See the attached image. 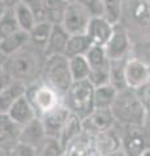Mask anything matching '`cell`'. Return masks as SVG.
<instances>
[{"label": "cell", "instance_id": "obj_1", "mask_svg": "<svg viewBox=\"0 0 150 156\" xmlns=\"http://www.w3.org/2000/svg\"><path fill=\"white\" fill-rule=\"evenodd\" d=\"M45 64V51L37 48L29 42L14 55L7 57L3 68L12 77L13 82H18L27 87L37 83L38 78H42Z\"/></svg>", "mask_w": 150, "mask_h": 156}, {"label": "cell", "instance_id": "obj_2", "mask_svg": "<svg viewBox=\"0 0 150 156\" xmlns=\"http://www.w3.org/2000/svg\"><path fill=\"white\" fill-rule=\"evenodd\" d=\"M111 111L115 116L116 124H120L123 126L145 125L148 109L140 100L136 91L132 89L119 91L115 103L111 107Z\"/></svg>", "mask_w": 150, "mask_h": 156}, {"label": "cell", "instance_id": "obj_3", "mask_svg": "<svg viewBox=\"0 0 150 156\" xmlns=\"http://www.w3.org/2000/svg\"><path fill=\"white\" fill-rule=\"evenodd\" d=\"M42 82L64 98L73 83V78L69 69V58L64 55L46 57L45 69L42 73Z\"/></svg>", "mask_w": 150, "mask_h": 156}, {"label": "cell", "instance_id": "obj_4", "mask_svg": "<svg viewBox=\"0 0 150 156\" xmlns=\"http://www.w3.org/2000/svg\"><path fill=\"white\" fill-rule=\"evenodd\" d=\"M94 90L95 86L89 80L75 81L68 92L63 98L64 105L72 113L77 115L84 120L95 109Z\"/></svg>", "mask_w": 150, "mask_h": 156}, {"label": "cell", "instance_id": "obj_5", "mask_svg": "<svg viewBox=\"0 0 150 156\" xmlns=\"http://www.w3.org/2000/svg\"><path fill=\"white\" fill-rule=\"evenodd\" d=\"M25 96L30 101V104L35 111L37 117H39V119L48 112L64 104L63 96L43 82L42 83L37 82V83L27 86L25 90Z\"/></svg>", "mask_w": 150, "mask_h": 156}, {"label": "cell", "instance_id": "obj_6", "mask_svg": "<svg viewBox=\"0 0 150 156\" xmlns=\"http://www.w3.org/2000/svg\"><path fill=\"white\" fill-rule=\"evenodd\" d=\"M85 56L90 66L89 81L95 87L110 83V60L104 47L93 46Z\"/></svg>", "mask_w": 150, "mask_h": 156}, {"label": "cell", "instance_id": "obj_7", "mask_svg": "<svg viewBox=\"0 0 150 156\" xmlns=\"http://www.w3.org/2000/svg\"><path fill=\"white\" fill-rule=\"evenodd\" d=\"M120 136L125 156H142L145 151L150 148L149 134L141 125L124 126Z\"/></svg>", "mask_w": 150, "mask_h": 156}, {"label": "cell", "instance_id": "obj_8", "mask_svg": "<svg viewBox=\"0 0 150 156\" xmlns=\"http://www.w3.org/2000/svg\"><path fill=\"white\" fill-rule=\"evenodd\" d=\"M93 14H91L85 7L77 2L68 3L64 12V20H63V27L68 31L69 35H77V34H86L89 22Z\"/></svg>", "mask_w": 150, "mask_h": 156}, {"label": "cell", "instance_id": "obj_9", "mask_svg": "<svg viewBox=\"0 0 150 156\" xmlns=\"http://www.w3.org/2000/svg\"><path fill=\"white\" fill-rule=\"evenodd\" d=\"M116 125L115 116L111 108L108 109H94L91 113L82 120L84 131L90 135H98L112 129Z\"/></svg>", "mask_w": 150, "mask_h": 156}, {"label": "cell", "instance_id": "obj_10", "mask_svg": "<svg viewBox=\"0 0 150 156\" xmlns=\"http://www.w3.org/2000/svg\"><path fill=\"white\" fill-rule=\"evenodd\" d=\"M114 26L103 16H93L89 22L86 35L93 46L106 47L114 31Z\"/></svg>", "mask_w": 150, "mask_h": 156}, {"label": "cell", "instance_id": "obj_11", "mask_svg": "<svg viewBox=\"0 0 150 156\" xmlns=\"http://www.w3.org/2000/svg\"><path fill=\"white\" fill-rule=\"evenodd\" d=\"M128 48H129V41H128L127 33H125L124 27L122 25L116 23L114 26L112 35H111L108 43L104 47L108 60L110 61L123 60L125 57V53H127Z\"/></svg>", "mask_w": 150, "mask_h": 156}, {"label": "cell", "instance_id": "obj_12", "mask_svg": "<svg viewBox=\"0 0 150 156\" xmlns=\"http://www.w3.org/2000/svg\"><path fill=\"white\" fill-rule=\"evenodd\" d=\"M124 78L128 89L137 90L138 87L144 86L150 81L148 65L144 64L142 61H140L138 58H132V60L125 61Z\"/></svg>", "mask_w": 150, "mask_h": 156}, {"label": "cell", "instance_id": "obj_13", "mask_svg": "<svg viewBox=\"0 0 150 156\" xmlns=\"http://www.w3.org/2000/svg\"><path fill=\"white\" fill-rule=\"evenodd\" d=\"M69 113H71V111L63 104L60 107H57L56 109L48 112L45 116H42L41 121H42L43 128H45L46 135L50 136V138L59 139L63 126H64L65 120Z\"/></svg>", "mask_w": 150, "mask_h": 156}, {"label": "cell", "instance_id": "obj_14", "mask_svg": "<svg viewBox=\"0 0 150 156\" xmlns=\"http://www.w3.org/2000/svg\"><path fill=\"white\" fill-rule=\"evenodd\" d=\"M63 156H101L95 146V136L84 131L64 148Z\"/></svg>", "mask_w": 150, "mask_h": 156}, {"label": "cell", "instance_id": "obj_15", "mask_svg": "<svg viewBox=\"0 0 150 156\" xmlns=\"http://www.w3.org/2000/svg\"><path fill=\"white\" fill-rule=\"evenodd\" d=\"M7 115L11 117L12 121H14L17 125H20L21 128L27 125L30 121H33L37 117L35 111H34V108H33V105L30 104V101L27 100L25 94H24L22 96H20L12 104L11 109L8 111Z\"/></svg>", "mask_w": 150, "mask_h": 156}, {"label": "cell", "instance_id": "obj_16", "mask_svg": "<svg viewBox=\"0 0 150 156\" xmlns=\"http://www.w3.org/2000/svg\"><path fill=\"white\" fill-rule=\"evenodd\" d=\"M95 146L101 156H108L122 151V136L116 131V125L112 129L95 135Z\"/></svg>", "mask_w": 150, "mask_h": 156}, {"label": "cell", "instance_id": "obj_17", "mask_svg": "<svg viewBox=\"0 0 150 156\" xmlns=\"http://www.w3.org/2000/svg\"><path fill=\"white\" fill-rule=\"evenodd\" d=\"M45 128L42 125V121L39 117H35L33 121H30L27 125L22 126L20 135H18L17 142L31 146V147H37L38 144H41L43 142V139L46 138Z\"/></svg>", "mask_w": 150, "mask_h": 156}, {"label": "cell", "instance_id": "obj_18", "mask_svg": "<svg viewBox=\"0 0 150 156\" xmlns=\"http://www.w3.org/2000/svg\"><path fill=\"white\" fill-rule=\"evenodd\" d=\"M21 126L17 125L7 113L0 115V150L8 151L17 142Z\"/></svg>", "mask_w": 150, "mask_h": 156}, {"label": "cell", "instance_id": "obj_19", "mask_svg": "<svg viewBox=\"0 0 150 156\" xmlns=\"http://www.w3.org/2000/svg\"><path fill=\"white\" fill-rule=\"evenodd\" d=\"M69 37L71 35L63 27V25H54L48 43L45 48V56L50 57L55 55H64Z\"/></svg>", "mask_w": 150, "mask_h": 156}, {"label": "cell", "instance_id": "obj_20", "mask_svg": "<svg viewBox=\"0 0 150 156\" xmlns=\"http://www.w3.org/2000/svg\"><path fill=\"white\" fill-rule=\"evenodd\" d=\"M82 133H84L82 119L71 112V113L68 115V117H67L65 124H64V126H63V130H61L60 136H59L57 140L60 142L63 150H64L72 140H75L77 136H80Z\"/></svg>", "mask_w": 150, "mask_h": 156}, {"label": "cell", "instance_id": "obj_21", "mask_svg": "<svg viewBox=\"0 0 150 156\" xmlns=\"http://www.w3.org/2000/svg\"><path fill=\"white\" fill-rule=\"evenodd\" d=\"M29 42H30L29 33L20 30L7 38L0 39V51L5 57H9L14 55L17 51H20L21 48H24Z\"/></svg>", "mask_w": 150, "mask_h": 156}, {"label": "cell", "instance_id": "obj_22", "mask_svg": "<svg viewBox=\"0 0 150 156\" xmlns=\"http://www.w3.org/2000/svg\"><path fill=\"white\" fill-rule=\"evenodd\" d=\"M119 91L111 83L95 87L94 90V107L95 109H108L115 103Z\"/></svg>", "mask_w": 150, "mask_h": 156}, {"label": "cell", "instance_id": "obj_23", "mask_svg": "<svg viewBox=\"0 0 150 156\" xmlns=\"http://www.w3.org/2000/svg\"><path fill=\"white\" fill-rule=\"evenodd\" d=\"M93 47L90 39L86 34H77V35H71L68 39V44L64 56L68 58L75 56H85L89 52V50Z\"/></svg>", "mask_w": 150, "mask_h": 156}, {"label": "cell", "instance_id": "obj_24", "mask_svg": "<svg viewBox=\"0 0 150 156\" xmlns=\"http://www.w3.org/2000/svg\"><path fill=\"white\" fill-rule=\"evenodd\" d=\"M25 90H26V86L18 83V82H13L9 87H7L4 91L0 92V115L8 113L12 104L20 96L25 94Z\"/></svg>", "mask_w": 150, "mask_h": 156}, {"label": "cell", "instance_id": "obj_25", "mask_svg": "<svg viewBox=\"0 0 150 156\" xmlns=\"http://www.w3.org/2000/svg\"><path fill=\"white\" fill-rule=\"evenodd\" d=\"M67 5H68L67 0H43L47 21L52 25H61Z\"/></svg>", "mask_w": 150, "mask_h": 156}, {"label": "cell", "instance_id": "obj_26", "mask_svg": "<svg viewBox=\"0 0 150 156\" xmlns=\"http://www.w3.org/2000/svg\"><path fill=\"white\" fill-rule=\"evenodd\" d=\"M52 27H54V25L48 21L38 22L33 27V30L29 33L30 43L33 46H35L37 48H41V50L45 51V48L48 43V39H50V35H51Z\"/></svg>", "mask_w": 150, "mask_h": 156}, {"label": "cell", "instance_id": "obj_27", "mask_svg": "<svg viewBox=\"0 0 150 156\" xmlns=\"http://www.w3.org/2000/svg\"><path fill=\"white\" fill-rule=\"evenodd\" d=\"M13 11H14V16H16V20L18 22L20 29L26 33H30L33 30V27L37 25L34 13L31 12V9L22 2L18 4V5L14 7Z\"/></svg>", "mask_w": 150, "mask_h": 156}, {"label": "cell", "instance_id": "obj_28", "mask_svg": "<svg viewBox=\"0 0 150 156\" xmlns=\"http://www.w3.org/2000/svg\"><path fill=\"white\" fill-rule=\"evenodd\" d=\"M69 69L72 78L75 81H84L89 80L90 76V66L86 56H75L69 58Z\"/></svg>", "mask_w": 150, "mask_h": 156}, {"label": "cell", "instance_id": "obj_29", "mask_svg": "<svg viewBox=\"0 0 150 156\" xmlns=\"http://www.w3.org/2000/svg\"><path fill=\"white\" fill-rule=\"evenodd\" d=\"M21 29L18 26V22L14 16L13 8H8L7 12L0 20V39H4L12 34L20 31Z\"/></svg>", "mask_w": 150, "mask_h": 156}, {"label": "cell", "instance_id": "obj_30", "mask_svg": "<svg viewBox=\"0 0 150 156\" xmlns=\"http://www.w3.org/2000/svg\"><path fill=\"white\" fill-rule=\"evenodd\" d=\"M63 150L60 142L55 138L46 136L41 144L35 147V156H63Z\"/></svg>", "mask_w": 150, "mask_h": 156}, {"label": "cell", "instance_id": "obj_31", "mask_svg": "<svg viewBox=\"0 0 150 156\" xmlns=\"http://www.w3.org/2000/svg\"><path fill=\"white\" fill-rule=\"evenodd\" d=\"M122 14V0H102V16L112 25L119 23Z\"/></svg>", "mask_w": 150, "mask_h": 156}, {"label": "cell", "instance_id": "obj_32", "mask_svg": "<svg viewBox=\"0 0 150 156\" xmlns=\"http://www.w3.org/2000/svg\"><path fill=\"white\" fill-rule=\"evenodd\" d=\"M24 3H25L26 5L31 9L33 13H34L37 23L47 21L46 11H45V7H43V0H24Z\"/></svg>", "mask_w": 150, "mask_h": 156}, {"label": "cell", "instance_id": "obj_33", "mask_svg": "<svg viewBox=\"0 0 150 156\" xmlns=\"http://www.w3.org/2000/svg\"><path fill=\"white\" fill-rule=\"evenodd\" d=\"M8 156H35V148L31 146L16 142L7 151Z\"/></svg>", "mask_w": 150, "mask_h": 156}, {"label": "cell", "instance_id": "obj_34", "mask_svg": "<svg viewBox=\"0 0 150 156\" xmlns=\"http://www.w3.org/2000/svg\"><path fill=\"white\" fill-rule=\"evenodd\" d=\"M85 7L93 16H102V0H75Z\"/></svg>", "mask_w": 150, "mask_h": 156}, {"label": "cell", "instance_id": "obj_35", "mask_svg": "<svg viewBox=\"0 0 150 156\" xmlns=\"http://www.w3.org/2000/svg\"><path fill=\"white\" fill-rule=\"evenodd\" d=\"M12 83H13L12 77L8 74L7 70L4 69V68H0V92L4 91L7 87H9Z\"/></svg>", "mask_w": 150, "mask_h": 156}, {"label": "cell", "instance_id": "obj_36", "mask_svg": "<svg viewBox=\"0 0 150 156\" xmlns=\"http://www.w3.org/2000/svg\"><path fill=\"white\" fill-rule=\"evenodd\" d=\"M138 50H140V53H141L140 56L148 58V60L150 61V41L142 43V44H140ZM149 65H150V64H149Z\"/></svg>", "mask_w": 150, "mask_h": 156}, {"label": "cell", "instance_id": "obj_37", "mask_svg": "<svg viewBox=\"0 0 150 156\" xmlns=\"http://www.w3.org/2000/svg\"><path fill=\"white\" fill-rule=\"evenodd\" d=\"M2 2L5 4L7 8H14L16 5H18L20 3H22L24 0H2Z\"/></svg>", "mask_w": 150, "mask_h": 156}, {"label": "cell", "instance_id": "obj_38", "mask_svg": "<svg viewBox=\"0 0 150 156\" xmlns=\"http://www.w3.org/2000/svg\"><path fill=\"white\" fill-rule=\"evenodd\" d=\"M7 9H8V8L5 7V4H4L2 0H0V20H2V17L4 16V13L7 12Z\"/></svg>", "mask_w": 150, "mask_h": 156}, {"label": "cell", "instance_id": "obj_39", "mask_svg": "<svg viewBox=\"0 0 150 156\" xmlns=\"http://www.w3.org/2000/svg\"><path fill=\"white\" fill-rule=\"evenodd\" d=\"M5 60H7V57L3 55V52L0 51V68H3V65H4V62H5Z\"/></svg>", "mask_w": 150, "mask_h": 156}, {"label": "cell", "instance_id": "obj_40", "mask_svg": "<svg viewBox=\"0 0 150 156\" xmlns=\"http://www.w3.org/2000/svg\"><path fill=\"white\" fill-rule=\"evenodd\" d=\"M142 156H150V148H148L146 151H145V152L142 154Z\"/></svg>", "mask_w": 150, "mask_h": 156}, {"label": "cell", "instance_id": "obj_41", "mask_svg": "<svg viewBox=\"0 0 150 156\" xmlns=\"http://www.w3.org/2000/svg\"><path fill=\"white\" fill-rule=\"evenodd\" d=\"M0 156H8V155H7V151H3V152L0 154Z\"/></svg>", "mask_w": 150, "mask_h": 156}, {"label": "cell", "instance_id": "obj_42", "mask_svg": "<svg viewBox=\"0 0 150 156\" xmlns=\"http://www.w3.org/2000/svg\"><path fill=\"white\" fill-rule=\"evenodd\" d=\"M148 72H149V80H150V65H148Z\"/></svg>", "mask_w": 150, "mask_h": 156}, {"label": "cell", "instance_id": "obj_43", "mask_svg": "<svg viewBox=\"0 0 150 156\" xmlns=\"http://www.w3.org/2000/svg\"><path fill=\"white\" fill-rule=\"evenodd\" d=\"M67 2H68V3H72V2H75V0H67Z\"/></svg>", "mask_w": 150, "mask_h": 156}]
</instances>
